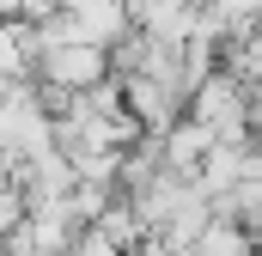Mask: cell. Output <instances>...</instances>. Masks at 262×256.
I'll use <instances>...</instances> for the list:
<instances>
[{
  "label": "cell",
  "mask_w": 262,
  "mask_h": 256,
  "mask_svg": "<svg viewBox=\"0 0 262 256\" xmlns=\"http://www.w3.org/2000/svg\"><path fill=\"white\" fill-rule=\"evenodd\" d=\"M61 6H67V18H73V31H79V43L110 49L122 31H134L128 0H61Z\"/></svg>",
  "instance_id": "3957f363"
},
{
  "label": "cell",
  "mask_w": 262,
  "mask_h": 256,
  "mask_svg": "<svg viewBox=\"0 0 262 256\" xmlns=\"http://www.w3.org/2000/svg\"><path fill=\"white\" fill-rule=\"evenodd\" d=\"M6 165H12V146H6V134H0V171H6Z\"/></svg>",
  "instance_id": "5b68a950"
},
{
  "label": "cell",
  "mask_w": 262,
  "mask_h": 256,
  "mask_svg": "<svg viewBox=\"0 0 262 256\" xmlns=\"http://www.w3.org/2000/svg\"><path fill=\"white\" fill-rule=\"evenodd\" d=\"M152 140H159V165H165V171H183V177L195 171L201 153L213 146V134H207L195 116H177V122L165 128V134H152Z\"/></svg>",
  "instance_id": "277c9868"
},
{
  "label": "cell",
  "mask_w": 262,
  "mask_h": 256,
  "mask_svg": "<svg viewBox=\"0 0 262 256\" xmlns=\"http://www.w3.org/2000/svg\"><path fill=\"white\" fill-rule=\"evenodd\" d=\"M0 18H12V0H0Z\"/></svg>",
  "instance_id": "8992f818"
},
{
  "label": "cell",
  "mask_w": 262,
  "mask_h": 256,
  "mask_svg": "<svg viewBox=\"0 0 262 256\" xmlns=\"http://www.w3.org/2000/svg\"><path fill=\"white\" fill-rule=\"evenodd\" d=\"M110 79V49L98 43H37V61H31V86H49V92H85Z\"/></svg>",
  "instance_id": "7a4b0ae2"
},
{
  "label": "cell",
  "mask_w": 262,
  "mask_h": 256,
  "mask_svg": "<svg viewBox=\"0 0 262 256\" xmlns=\"http://www.w3.org/2000/svg\"><path fill=\"white\" fill-rule=\"evenodd\" d=\"M0 256H12V250H0Z\"/></svg>",
  "instance_id": "52a82bcc"
},
{
  "label": "cell",
  "mask_w": 262,
  "mask_h": 256,
  "mask_svg": "<svg viewBox=\"0 0 262 256\" xmlns=\"http://www.w3.org/2000/svg\"><path fill=\"white\" fill-rule=\"evenodd\" d=\"M183 116H195L213 140H256V86H244L226 67H213L207 79L189 86Z\"/></svg>",
  "instance_id": "6da1fadb"
}]
</instances>
